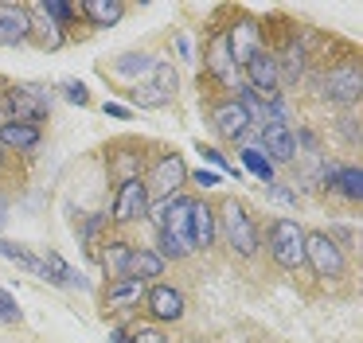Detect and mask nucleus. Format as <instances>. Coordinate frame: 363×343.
Listing matches in <instances>:
<instances>
[{
  "label": "nucleus",
  "mask_w": 363,
  "mask_h": 343,
  "mask_svg": "<svg viewBox=\"0 0 363 343\" xmlns=\"http://www.w3.org/2000/svg\"><path fill=\"white\" fill-rule=\"evenodd\" d=\"M199 152H203V160H211V164H215V168H223V172H230V176H235V179H238V168H235V164H227V160H223V152H219V148H203V145H199Z\"/></svg>",
  "instance_id": "31"
},
{
  "label": "nucleus",
  "mask_w": 363,
  "mask_h": 343,
  "mask_svg": "<svg viewBox=\"0 0 363 343\" xmlns=\"http://www.w3.org/2000/svg\"><path fill=\"white\" fill-rule=\"evenodd\" d=\"M110 343H129V335L125 332H110Z\"/></svg>",
  "instance_id": "37"
},
{
  "label": "nucleus",
  "mask_w": 363,
  "mask_h": 343,
  "mask_svg": "<svg viewBox=\"0 0 363 343\" xmlns=\"http://www.w3.org/2000/svg\"><path fill=\"white\" fill-rule=\"evenodd\" d=\"M328 187H336L347 199H359L363 195V172L359 168H328Z\"/></svg>",
  "instance_id": "19"
},
{
  "label": "nucleus",
  "mask_w": 363,
  "mask_h": 343,
  "mask_svg": "<svg viewBox=\"0 0 363 343\" xmlns=\"http://www.w3.org/2000/svg\"><path fill=\"white\" fill-rule=\"evenodd\" d=\"M32 35V16L28 8L20 4H0V43L4 47H16Z\"/></svg>",
  "instance_id": "10"
},
{
  "label": "nucleus",
  "mask_w": 363,
  "mask_h": 343,
  "mask_svg": "<svg viewBox=\"0 0 363 343\" xmlns=\"http://www.w3.org/2000/svg\"><path fill=\"white\" fill-rule=\"evenodd\" d=\"M269 254L281 269H301L305 265V230L293 218H277L269 226Z\"/></svg>",
  "instance_id": "2"
},
{
  "label": "nucleus",
  "mask_w": 363,
  "mask_h": 343,
  "mask_svg": "<svg viewBox=\"0 0 363 343\" xmlns=\"http://www.w3.org/2000/svg\"><path fill=\"white\" fill-rule=\"evenodd\" d=\"M184 179H188V168H184V160H180L176 152H168V156H160V160H157V168H152L149 184H145V191L157 195V199H172V191H180Z\"/></svg>",
  "instance_id": "7"
},
{
  "label": "nucleus",
  "mask_w": 363,
  "mask_h": 343,
  "mask_svg": "<svg viewBox=\"0 0 363 343\" xmlns=\"http://www.w3.org/2000/svg\"><path fill=\"white\" fill-rule=\"evenodd\" d=\"M0 257H9V262H16L20 269H28V273H43V257L28 254L24 246H16V242H4V238H0Z\"/></svg>",
  "instance_id": "23"
},
{
  "label": "nucleus",
  "mask_w": 363,
  "mask_h": 343,
  "mask_svg": "<svg viewBox=\"0 0 363 343\" xmlns=\"http://www.w3.org/2000/svg\"><path fill=\"white\" fill-rule=\"evenodd\" d=\"M227 51H230L235 62H246L250 55H258L262 51L258 47V23H250V20L235 23V28L227 31Z\"/></svg>",
  "instance_id": "13"
},
{
  "label": "nucleus",
  "mask_w": 363,
  "mask_h": 343,
  "mask_svg": "<svg viewBox=\"0 0 363 343\" xmlns=\"http://www.w3.org/2000/svg\"><path fill=\"white\" fill-rule=\"evenodd\" d=\"M129 343H168V339H164V335L157 332V327H145V332H137V335H133V339H129Z\"/></svg>",
  "instance_id": "34"
},
{
  "label": "nucleus",
  "mask_w": 363,
  "mask_h": 343,
  "mask_svg": "<svg viewBox=\"0 0 363 343\" xmlns=\"http://www.w3.org/2000/svg\"><path fill=\"white\" fill-rule=\"evenodd\" d=\"M40 8L43 16H51V20H59V23H71V16H74V4H63V0H40Z\"/></svg>",
  "instance_id": "27"
},
{
  "label": "nucleus",
  "mask_w": 363,
  "mask_h": 343,
  "mask_svg": "<svg viewBox=\"0 0 363 343\" xmlns=\"http://www.w3.org/2000/svg\"><path fill=\"white\" fill-rule=\"evenodd\" d=\"M0 324H20V304L12 293H4L0 288Z\"/></svg>",
  "instance_id": "29"
},
{
  "label": "nucleus",
  "mask_w": 363,
  "mask_h": 343,
  "mask_svg": "<svg viewBox=\"0 0 363 343\" xmlns=\"http://www.w3.org/2000/svg\"><path fill=\"white\" fill-rule=\"evenodd\" d=\"M242 67H246V78H250V90L258 94L266 106H277V78H281V70H277L274 55L258 51V55H250Z\"/></svg>",
  "instance_id": "5"
},
{
  "label": "nucleus",
  "mask_w": 363,
  "mask_h": 343,
  "mask_svg": "<svg viewBox=\"0 0 363 343\" xmlns=\"http://www.w3.org/2000/svg\"><path fill=\"white\" fill-rule=\"evenodd\" d=\"M0 145L28 152V148L40 145V129H35V125H20V121H4L0 125Z\"/></svg>",
  "instance_id": "17"
},
{
  "label": "nucleus",
  "mask_w": 363,
  "mask_h": 343,
  "mask_svg": "<svg viewBox=\"0 0 363 343\" xmlns=\"http://www.w3.org/2000/svg\"><path fill=\"white\" fill-rule=\"evenodd\" d=\"M215 129H219L223 137L238 140L250 129V117H246V109L238 106V101H223V106H215Z\"/></svg>",
  "instance_id": "14"
},
{
  "label": "nucleus",
  "mask_w": 363,
  "mask_h": 343,
  "mask_svg": "<svg viewBox=\"0 0 363 343\" xmlns=\"http://www.w3.org/2000/svg\"><path fill=\"white\" fill-rule=\"evenodd\" d=\"M305 265H313V273L324 281L344 277V254L328 234H305Z\"/></svg>",
  "instance_id": "3"
},
{
  "label": "nucleus",
  "mask_w": 363,
  "mask_h": 343,
  "mask_svg": "<svg viewBox=\"0 0 363 343\" xmlns=\"http://www.w3.org/2000/svg\"><path fill=\"white\" fill-rule=\"evenodd\" d=\"M133 98L141 101L145 109H157V106H168V101H172V98H164V94H160V90H157V86H152V82L137 86V90H133Z\"/></svg>",
  "instance_id": "28"
},
{
  "label": "nucleus",
  "mask_w": 363,
  "mask_h": 343,
  "mask_svg": "<svg viewBox=\"0 0 363 343\" xmlns=\"http://www.w3.org/2000/svg\"><path fill=\"white\" fill-rule=\"evenodd\" d=\"M359 90H363V74L355 67H340V70H332V74L324 78V94L336 98V101H355Z\"/></svg>",
  "instance_id": "11"
},
{
  "label": "nucleus",
  "mask_w": 363,
  "mask_h": 343,
  "mask_svg": "<svg viewBox=\"0 0 363 343\" xmlns=\"http://www.w3.org/2000/svg\"><path fill=\"white\" fill-rule=\"evenodd\" d=\"M106 113H110V117H129V109L118 106V101H106Z\"/></svg>",
  "instance_id": "36"
},
{
  "label": "nucleus",
  "mask_w": 363,
  "mask_h": 343,
  "mask_svg": "<svg viewBox=\"0 0 363 343\" xmlns=\"http://www.w3.org/2000/svg\"><path fill=\"white\" fill-rule=\"evenodd\" d=\"M9 109H12V121L35 125V121L48 117L51 101H48V94H43L40 86H16V90H9Z\"/></svg>",
  "instance_id": "6"
},
{
  "label": "nucleus",
  "mask_w": 363,
  "mask_h": 343,
  "mask_svg": "<svg viewBox=\"0 0 363 343\" xmlns=\"http://www.w3.org/2000/svg\"><path fill=\"white\" fill-rule=\"evenodd\" d=\"M141 293H145V281H137V277H118V281L110 285V293H106V300H110V308H125V304L141 300Z\"/></svg>",
  "instance_id": "20"
},
{
  "label": "nucleus",
  "mask_w": 363,
  "mask_h": 343,
  "mask_svg": "<svg viewBox=\"0 0 363 343\" xmlns=\"http://www.w3.org/2000/svg\"><path fill=\"white\" fill-rule=\"evenodd\" d=\"M102 262H106V269H110V273H121V277H125L129 246H125V242H110V246H106V254H102Z\"/></svg>",
  "instance_id": "25"
},
{
  "label": "nucleus",
  "mask_w": 363,
  "mask_h": 343,
  "mask_svg": "<svg viewBox=\"0 0 363 343\" xmlns=\"http://www.w3.org/2000/svg\"><path fill=\"white\" fill-rule=\"evenodd\" d=\"M223 234H227V242H230V246H235L242 257L258 254V234H254V223H250V215H246L242 203L230 199L227 207H223Z\"/></svg>",
  "instance_id": "4"
},
{
  "label": "nucleus",
  "mask_w": 363,
  "mask_h": 343,
  "mask_svg": "<svg viewBox=\"0 0 363 343\" xmlns=\"http://www.w3.org/2000/svg\"><path fill=\"white\" fill-rule=\"evenodd\" d=\"M262 145H266V160L269 164H285V160H293L297 156V137L289 133V125L285 121H269V125H262Z\"/></svg>",
  "instance_id": "9"
},
{
  "label": "nucleus",
  "mask_w": 363,
  "mask_h": 343,
  "mask_svg": "<svg viewBox=\"0 0 363 343\" xmlns=\"http://www.w3.org/2000/svg\"><path fill=\"white\" fill-rule=\"evenodd\" d=\"M269 199H274V203H281V207H297V195H293L289 187H281V184H274V187H269Z\"/></svg>",
  "instance_id": "32"
},
{
  "label": "nucleus",
  "mask_w": 363,
  "mask_h": 343,
  "mask_svg": "<svg viewBox=\"0 0 363 343\" xmlns=\"http://www.w3.org/2000/svg\"><path fill=\"white\" fill-rule=\"evenodd\" d=\"M145 300H149V312L157 320H180L184 316V296L172 285H152L145 293Z\"/></svg>",
  "instance_id": "12"
},
{
  "label": "nucleus",
  "mask_w": 363,
  "mask_h": 343,
  "mask_svg": "<svg viewBox=\"0 0 363 343\" xmlns=\"http://www.w3.org/2000/svg\"><path fill=\"white\" fill-rule=\"evenodd\" d=\"M0 226H4V203H0Z\"/></svg>",
  "instance_id": "38"
},
{
  "label": "nucleus",
  "mask_w": 363,
  "mask_h": 343,
  "mask_svg": "<svg viewBox=\"0 0 363 343\" xmlns=\"http://www.w3.org/2000/svg\"><path fill=\"white\" fill-rule=\"evenodd\" d=\"M145 210H149V191H145V179L141 176L125 179V184L118 187V199H113V218L133 223V218L145 215Z\"/></svg>",
  "instance_id": "8"
},
{
  "label": "nucleus",
  "mask_w": 363,
  "mask_h": 343,
  "mask_svg": "<svg viewBox=\"0 0 363 343\" xmlns=\"http://www.w3.org/2000/svg\"><path fill=\"white\" fill-rule=\"evenodd\" d=\"M207 67H211L215 78H223V82H235V59H230V51H227V35H219V39L211 43Z\"/></svg>",
  "instance_id": "21"
},
{
  "label": "nucleus",
  "mask_w": 363,
  "mask_h": 343,
  "mask_svg": "<svg viewBox=\"0 0 363 343\" xmlns=\"http://www.w3.org/2000/svg\"><path fill=\"white\" fill-rule=\"evenodd\" d=\"M191 179H196L199 187H215V184H219V176H215V172H203V168H199V172H196V176H191Z\"/></svg>",
  "instance_id": "35"
},
{
  "label": "nucleus",
  "mask_w": 363,
  "mask_h": 343,
  "mask_svg": "<svg viewBox=\"0 0 363 343\" xmlns=\"http://www.w3.org/2000/svg\"><path fill=\"white\" fill-rule=\"evenodd\" d=\"M242 164L262 179V184H274V164L266 160V152H262V148H242Z\"/></svg>",
  "instance_id": "24"
},
{
  "label": "nucleus",
  "mask_w": 363,
  "mask_h": 343,
  "mask_svg": "<svg viewBox=\"0 0 363 343\" xmlns=\"http://www.w3.org/2000/svg\"><path fill=\"white\" fill-rule=\"evenodd\" d=\"M157 62L149 59V55H125V59H118V70L121 74H137V70H152Z\"/></svg>",
  "instance_id": "30"
},
{
  "label": "nucleus",
  "mask_w": 363,
  "mask_h": 343,
  "mask_svg": "<svg viewBox=\"0 0 363 343\" xmlns=\"http://www.w3.org/2000/svg\"><path fill=\"white\" fill-rule=\"evenodd\" d=\"M152 223H157V234H160V257H188L191 249V199L184 195H172V199H160L157 210H152Z\"/></svg>",
  "instance_id": "1"
},
{
  "label": "nucleus",
  "mask_w": 363,
  "mask_h": 343,
  "mask_svg": "<svg viewBox=\"0 0 363 343\" xmlns=\"http://www.w3.org/2000/svg\"><path fill=\"white\" fill-rule=\"evenodd\" d=\"M152 86H157L164 98H172L176 94V70L168 67V62H157V67H152Z\"/></svg>",
  "instance_id": "26"
},
{
  "label": "nucleus",
  "mask_w": 363,
  "mask_h": 343,
  "mask_svg": "<svg viewBox=\"0 0 363 343\" xmlns=\"http://www.w3.org/2000/svg\"><path fill=\"white\" fill-rule=\"evenodd\" d=\"M211 242H215V210L207 203L191 199V246L207 249Z\"/></svg>",
  "instance_id": "15"
},
{
  "label": "nucleus",
  "mask_w": 363,
  "mask_h": 343,
  "mask_svg": "<svg viewBox=\"0 0 363 343\" xmlns=\"http://www.w3.org/2000/svg\"><path fill=\"white\" fill-rule=\"evenodd\" d=\"M0 164H4V156H0Z\"/></svg>",
  "instance_id": "39"
},
{
  "label": "nucleus",
  "mask_w": 363,
  "mask_h": 343,
  "mask_svg": "<svg viewBox=\"0 0 363 343\" xmlns=\"http://www.w3.org/2000/svg\"><path fill=\"white\" fill-rule=\"evenodd\" d=\"M63 90H67V101H79V106H86V101H90V94H86V86H82V82H67Z\"/></svg>",
  "instance_id": "33"
},
{
  "label": "nucleus",
  "mask_w": 363,
  "mask_h": 343,
  "mask_svg": "<svg viewBox=\"0 0 363 343\" xmlns=\"http://www.w3.org/2000/svg\"><path fill=\"white\" fill-rule=\"evenodd\" d=\"M82 12H86L98 28H110V23L121 20V12H125V8H121L118 0H86V4H82Z\"/></svg>",
  "instance_id": "22"
},
{
  "label": "nucleus",
  "mask_w": 363,
  "mask_h": 343,
  "mask_svg": "<svg viewBox=\"0 0 363 343\" xmlns=\"http://www.w3.org/2000/svg\"><path fill=\"white\" fill-rule=\"evenodd\" d=\"M43 277L55 281V285H63V288H82V277H79V273H74L67 262H63V257L55 254V249H51V254L43 257Z\"/></svg>",
  "instance_id": "18"
},
{
  "label": "nucleus",
  "mask_w": 363,
  "mask_h": 343,
  "mask_svg": "<svg viewBox=\"0 0 363 343\" xmlns=\"http://www.w3.org/2000/svg\"><path fill=\"white\" fill-rule=\"evenodd\" d=\"M160 273H164V257H160L157 249H129L125 277L149 281V277H160Z\"/></svg>",
  "instance_id": "16"
}]
</instances>
